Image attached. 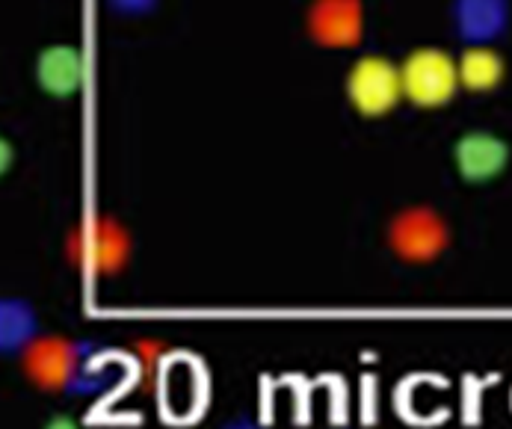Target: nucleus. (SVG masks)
Returning <instances> with one entry per match:
<instances>
[{
  "instance_id": "f257e3e1",
  "label": "nucleus",
  "mask_w": 512,
  "mask_h": 429,
  "mask_svg": "<svg viewBox=\"0 0 512 429\" xmlns=\"http://www.w3.org/2000/svg\"><path fill=\"white\" fill-rule=\"evenodd\" d=\"M403 77V98L415 107L436 110L456 98L459 86V69L456 57H450L441 48H418L400 63Z\"/></svg>"
},
{
  "instance_id": "f03ea898",
  "label": "nucleus",
  "mask_w": 512,
  "mask_h": 429,
  "mask_svg": "<svg viewBox=\"0 0 512 429\" xmlns=\"http://www.w3.org/2000/svg\"><path fill=\"white\" fill-rule=\"evenodd\" d=\"M350 104L362 116H385L403 101V77L400 66L388 57L367 54L347 74Z\"/></svg>"
},
{
  "instance_id": "7ed1b4c3",
  "label": "nucleus",
  "mask_w": 512,
  "mask_h": 429,
  "mask_svg": "<svg viewBox=\"0 0 512 429\" xmlns=\"http://www.w3.org/2000/svg\"><path fill=\"white\" fill-rule=\"evenodd\" d=\"M388 240H391V249L403 261L427 264L447 249L450 228L439 211L418 205V208H406L394 216V222L388 228Z\"/></svg>"
},
{
  "instance_id": "20e7f679",
  "label": "nucleus",
  "mask_w": 512,
  "mask_h": 429,
  "mask_svg": "<svg viewBox=\"0 0 512 429\" xmlns=\"http://www.w3.org/2000/svg\"><path fill=\"white\" fill-rule=\"evenodd\" d=\"M365 0H311L305 30L323 48H356L365 39Z\"/></svg>"
},
{
  "instance_id": "39448f33",
  "label": "nucleus",
  "mask_w": 512,
  "mask_h": 429,
  "mask_svg": "<svg viewBox=\"0 0 512 429\" xmlns=\"http://www.w3.org/2000/svg\"><path fill=\"white\" fill-rule=\"evenodd\" d=\"M453 163L465 181L486 184L507 169L510 145L492 131H468L453 145Z\"/></svg>"
},
{
  "instance_id": "423d86ee",
  "label": "nucleus",
  "mask_w": 512,
  "mask_h": 429,
  "mask_svg": "<svg viewBox=\"0 0 512 429\" xmlns=\"http://www.w3.org/2000/svg\"><path fill=\"white\" fill-rule=\"evenodd\" d=\"M456 69H459V86L462 89L486 95L504 83L507 60L498 48H492L486 42H474L456 57Z\"/></svg>"
},
{
  "instance_id": "0eeeda50",
  "label": "nucleus",
  "mask_w": 512,
  "mask_h": 429,
  "mask_svg": "<svg viewBox=\"0 0 512 429\" xmlns=\"http://www.w3.org/2000/svg\"><path fill=\"white\" fill-rule=\"evenodd\" d=\"M83 252L80 261H86L92 270H116L128 252V240L122 228L110 219H95L83 228V237H74Z\"/></svg>"
},
{
  "instance_id": "6e6552de",
  "label": "nucleus",
  "mask_w": 512,
  "mask_h": 429,
  "mask_svg": "<svg viewBox=\"0 0 512 429\" xmlns=\"http://www.w3.org/2000/svg\"><path fill=\"white\" fill-rule=\"evenodd\" d=\"M27 367L36 376V382L42 385H60L66 382L69 370H72V350L63 341H36L27 350Z\"/></svg>"
},
{
  "instance_id": "1a4fd4ad",
  "label": "nucleus",
  "mask_w": 512,
  "mask_h": 429,
  "mask_svg": "<svg viewBox=\"0 0 512 429\" xmlns=\"http://www.w3.org/2000/svg\"><path fill=\"white\" fill-rule=\"evenodd\" d=\"M39 80L54 95H69L80 80V57L74 48H51L39 60Z\"/></svg>"
},
{
  "instance_id": "9d476101",
  "label": "nucleus",
  "mask_w": 512,
  "mask_h": 429,
  "mask_svg": "<svg viewBox=\"0 0 512 429\" xmlns=\"http://www.w3.org/2000/svg\"><path fill=\"white\" fill-rule=\"evenodd\" d=\"M468 6V27L477 30V36H489L492 30H498L501 21V0H465Z\"/></svg>"
},
{
  "instance_id": "9b49d317",
  "label": "nucleus",
  "mask_w": 512,
  "mask_h": 429,
  "mask_svg": "<svg viewBox=\"0 0 512 429\" xmlns=\"http://www.w3.org/2000/svg\"><path fill=\"white\" fill-rule=\"evenodd\" d=\"M9 163H12V145L6 143L3 137H0V175L9 169Z\"/></svg>"
},
{
  "instance_id": "f8f14e48",
  "label": "nucleus",
  "mask_w": 512,
  "mask_h": 429,
  "mask_svg": "<svg viewBox=\"0 0 512 429\" xmlns=\"http://www.w3.org/2000/svg\"><path fill=\"white\" fill-rule=\"evenodd\" d=\"M48 429H77V424H74L72 418H54V421L48 424Z\"/></svg>"
}]
</instances>
